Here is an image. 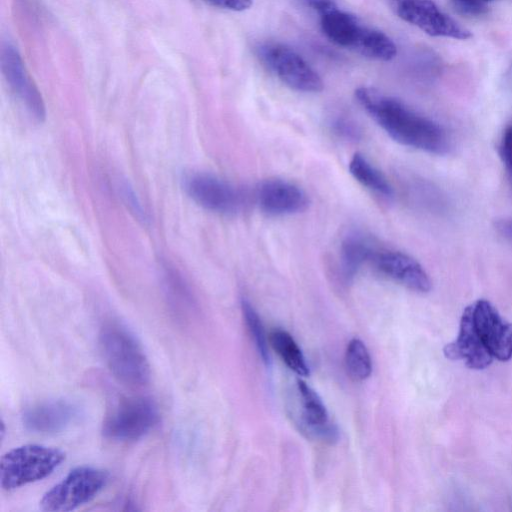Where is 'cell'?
<instances>
[{"label": "cell", "instance_id": "obj_26", "mask_svg": "<svg viewBox=\"0 0 512 512\" xmlns=\"http://www.w3.org/2000/svg\"><path fill=\"white\" fill-rule=\"evenodd\" d=\"M204 2L222 9L244 11L251 7L252 0H203Z\"/></svg>", "mask_w": 512, "mask_h": 512}, {"label": "cell", "instance_id": "obj_1", "mask_svg": "<svg viewBox=\"0 0 512 512\" xmlns=\"http://www.w3.org/2000/svg\"><path fill=\"white\" fill-rule=\"evenodd\" d=\"M355 98L394 141L430 154L444 155L450 151L447 130L398 99L372 87L357 88Z\"/></svg>", "mask_w": 512, "mask_h": 512}, {"label": "cell", "instance_id": "obj_4", "mask_svg": "<svg viewBox=\"0 0 512 512\" xmlns=\"http://www.w3.org/2000/svg\"><path fill=\"white\" fill-rule=\"evenodd\" d=\"M109 473L106 470L79 466L48 490L39 502L45 512H67L90 502L106 486Z\"/></svg>", "mask_w": 512, "mask_h": 512}, {"label": "cell", "instance_id": "obj_17", "mask_svg": "<svg viewBox=\"0 0 512 512\" xmlns=\"http://www.w3.org/2000/svg\"><path fill=\"white\" fill-rule=\"evenodd\" d=\"M320 26L331 42L352 49L362 24L355 16L336 7L320 15Z\"/></svg>", "mask_w": 512, "mask_h": 512}, {"label": "cell", "instance_id": "obj_19", "mask_svg": "<svg viewBox=\"0 0 512 512\" xmlns=\"http://www.w3.org/2000/svg\"><path fill=\"white\" fill-rule=\"evenodd\" d=\"M351 175L367 189L391 197L393 189L387 178L364 155L355 153L349 162Z\"/></svg>", "mask_w": 512, "mask_h": 512}, {"label": "cell", "instance_id": "obj_20", "mask_svg": "<svg viewBox=\"0 0 512 512\" xmlns=\"http://www.w3.org/2000/svg\"><path fill=\"white\" fill-rule=\"evenodd\" d=\"M269 341L283 362L299 376H308L309 367L294 338L283 329L271 331Z\"/></svg>", "mask_w": 512, "mask_h": 512}, {"label": "cell", "instance_id": "obj_23", "mask_svg": "<svg viewBox=\"0 0 512 512\" xmlns=\"http://www.w3.org/2000/svg\"><path fill=\"white\" fill-rule=\"evenodd\" d=\"M500 157L512 186V123L503 132L500 142Z\"/></svg>", "mask_w": 512, "mask_h": 512}, {"label": "cell", "instance_id": "obj_16", "mask_svg": "<svg viewBox=\"0 0 512 512\" xmlns=\"http://www.w3.org/2000/svg\"><path fill=\"white\" fill-rule=\"evenodd\" d=\"M376 250L372 241L363 233H348L340 244L339 269L343 280L351 281L365 263L371 262Z\"/></svg>", "mask_w": 512, "mask_h": 512}, {"label": "cell", "instance_id": "obj_11", "mask_svg": "<svg viewBox=\"0 0 512 512\" xmlns=\"http://www.w3.org/2000/svg\"><path fill=\"white\" fill-rule=\"evenodd\" d=\"M443 353L449 360H463L473 370L485 369L492 363L494 358L477 331L470 305L461 315L457 338L444 346Z\"/></svg>", "mask_w": 512, "mask_h": 512}, {"label": "cell", "instance_id": "obj_13", "mask_svg": "<svg viewBox=\"0 0 512 512\" xmlns=\"http://www.w3.org/2000/svg\"><path fill=\"white\" fill-rule=\"evenodd\" d=\"M1 68L14 93L38 121L45 118V105L40 92L28 75L14 46L7 43L1 49Z\"/></svg>", "mask_w": 512, "mask_h": 512}, {"label": "cell", "instance_id": "obj_7", "mask_svg": "<svg viewBox=\"0 0 512 512\" xmlns=\"http://www.w3.org/2000/svg\"><path fill=\"white\" fill-rule=\"evenodd\" d=\"M393 9L399 18L431 36L460 40L472 36L431 0H393Z\"/></svg>", "mask_w": 512, "mask_h": 512}, {"label": "cell", "instance_id": "obj_28", "mask_svg": "<svg viewBox=\"0 0 512 512\" xmlns=\"http://www.w3.org/2000/svg\"><path fill=\"white\" fill-rule=\"evenodd\" d=\"M495 226L502 236L512 241V218L498 220Z\"/></svg>", "mask_w": 512, "mask_h": 512}, {"label": "cell", "instance_id": "obj_8", "mask_svg": "<svg viewBox=\"0 0 512 512\" xmlns=\"http://www.w3.org/2000/svg\"><path fill=\"white\" fill-rule=\"evenodd\" d=\"M189 197L206 210L221 213H236L242 206L243 194L231 184L213 175L195 173L183 179Z\"/></svg>", "mask_w": 512, "mask_h": 512}, {"label": "cell", "instance_id": "obj_14", "mask_svg": "<svg viewBox=\"0 0 512 512\" xmlns=\"http://www.w3.org/2000/svg\"><path fill=\"white\" fill-rule=\"evenodd\" d=\"M78 413V407L67 400H48L26 408L22 422L32 432L55 434L68 427Z\"/></svg>", "mask_w": 512, "mask_h": 512}, {"label": "cell", "instance_id": "obj_3", "mask_svg": "<svg viewBox=\"0 0 512 512\" xmlns=\"http://www.w3.org/2000/svg\"><path fill=\"white\" fill-rule=\"evenodd\" d=\"M65 460L55 447L27 444L6 452L0 460V485L10 491L49 476Z\"/></svg>", "mask_w": 512, "mask_h": 512}, {"label": "cell", "instance_id": "obj_2", "mask_svg": "<svg viewBox=\"0 0 512 512\" xmlns=\"http://www.w3.org/2000/svg\"><path fill=\"white\" fill-rule=\"evenodd\" d=\"M99 345L105 362L119 381L143 386L150 380V364L135 336L122 324L112 321L103 325Z\"/></svg>", "mask_w": 512, "mask_h": 512}, {"label": "cell", "instance_id": "obj_21", "mask_svg": "<svg viewBox=\"0 0 512 512\" xmlns=\"http://www.w3.org/2000/svg\"><path fill=\"white\" fill-rule=\"evenodd\" d=\"M345 364L349 376L355 381L367 379L372 372V362L365 344L358 338L352 339L346 348Z\"/></svg>", "mask_w": 512, "mask_h": 512}, {"label": "cell", "instance_id": "obj_22", "mask_svg": "<svg viewBox=\"0 0 512 512\" xmlns=\"http://www.w3.org/2000/svg\"><path fill=\"white\" fill-rule=\"evenodd\" d=\"M241 308L246 326L254 340L257 351L262 361L266 365H269L270 356L268 351V344L261 319L257 312L255 311L254 307L246 299H243L241 301Z\"/></svg>", "mask_w": 512, "mask_h": 512}, {"label": "cell", "instance_id": "obj_6", "mask_svg": "<svg viewBox=\"0 0 512 512\" xmlns=\"http://www.w3.org/2000/svg\"><path fill=\"white\" fill-rule=\"evenodd\" d=\"M158 421V408L151 399L126 398L106 416L102 432L112 440H137L149 433Z\"/></svg>", "mask_w": 512, "mask_h": 512}, {"label": "cell", "instance_id": "obj_29", "mask_svg": "<svg viewBox=\"0 0 512 512\" xmlns=\"http://www.w3.org/2000/svg\"><path fill=\"white\" fill-rule=\"evenodd\" d=\"M5 433L4 422H1V439H3Z\"/></svg>", "mask_w": 512, "mask_h": 512}, {"label": "cell", "instance_id": "obj_18", "mask_svg": "<svg viewBox=\"0 0 512 512\" xmlns=\"http://www.w3.org/2000/svg\"><path fill=\"white\" fill-rule=\"evenodd\" d=\"M351 50L367 58L390 61L397 54L394 42L385 33L363 25Z\"/></svg>", "mask_w": 512, "mask_h": 512}, {"label": "cell", "instance_id": "obj_27", "mask_svg": "<svg viewBox=\"0 0 512 512\" xmlns=\"http://www.w3.org/2000/svg\"><path fill=\"white\" fill-rule=\"evenodd\" d=\"M306 7L318 12L320 15L337 7L334 0H300Z\"/></svg>", "mask_w": 512, "mask_h": 512}, {"label": "cell", "instance_id": "obj_5", "mask_svg": "<svg viewBox=\"0 0 512 512\" xmlns=\"http://www.w3.org/2000/svg\"><path fill=\"white\" fill-rule=\"evenodd\" d=\"M257 52L264 65L289 88L305 93L323 90L319 74L292 48L267 42L259 45Z\"/></svg>", "mask_w": 512, "mask_h": 512}, {"label": "cell", "instance_id": "obj_24", "mask_svg": "<svg viewBox=\"0 0 512 512\" xmlns=\"http://www.w3.org/2000/svg\"><path fill=\"white\" fill-rule=\"evenodd\" d=\"M492 0H451L455 9L469 16H478L487 12V3Z\"/></svg>", "mask_w": 512, "mask_h": 512}, {"label": "cell", "instance_id": "obj_25", "mask_svg": "<svg viewBox=\"0 0 512 512\" xmlns=\"http://www.w3.org/2000/svg\"><path fill=\"white\" fill-rule=\"evenodd\" d=\"M334 131L348 139H358L360 136V130L358 127L351 121L338 118L333 122Z\"/></svg>", "mask_w": 512, "mask_h": 512}, {"label": "cell", "instance_id": "obj_12", "mask_svg": "<svg viewBox=\"0 0 512 512\" xmlns=\"http://www.w3.org/2000/svg\"><path fill=\"white\" fill-rule=\"evenodd\" d=\"M371 262L385 276L419 293L431 290L432 283L423 266L410 255L396 250H376Z\"/></svg>", "mask_w": 512, "mask_h": 512}, {"label": "cell", "instance_id": "obj_9", "mask_svg": "<svg viewBox=\"0 0 512 512\" xmlns=\"http://www.w3.org/2000/svg\"><path fill=\"white\" fill-rule=\"evenodd\" d=\"M477 331L493 358H512V323L504 320L495 306L486 299L470 304Z\"/></svg>", "mask_w": 512, "mask_h": 512}, {"label": "cell", "instance_id": "obj_10", "mask_svg": "<svg viewBox=\"0 0 512 512\" xmlns=\"http://www.w3.org/2000/svg\"><path fill=\"white\" fill-rule=\"evenodd\" d=\"M255 200L261 211L273 216L300 213L309 205V198L302 188L278 178L260 182L255 190Z\"/></svg>", "mask_w": 512, "mask_h": 512}, {"label": "cell", "instance_id": "obj_15", "mask_svg": "<svg viewBox=\"0 0 512 512\" xmlns=\"http://www.w3.org/2000/svg\"><path fill=\"white\" fill-rule=\"evenodd\" d=\"M302 407V422L308 431L326 440L336 436L335 428L329 422L327 409L319 395L304 382L297 381Z\"/></svg>", "mask_w": 512, "mask_h": 512}]
</instances>
